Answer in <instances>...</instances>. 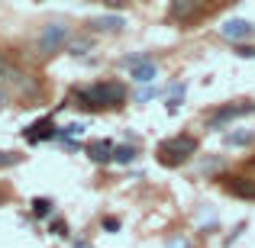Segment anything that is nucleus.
I'll use <instances>...</instances> for the list:
<instances>
[{
	"instance_id": "1",
	"label": "nucleus",
	"mask_w": 255,
	"mask_h": 248,
	"mask_svg": "<svg viewBox=\"0 0 255 248\" xmlns=\"http://www.w3.org/2000/svg\"><path fill=\"white\" fill-rule=\"evenodd\" d=\"M71 97L84 110H117V106L126 103V87L120 81H100V84H91V87H75Z\"/></svg>"
},
{
	"instance_id": "2",
	"label": "nucleus",
	"mask_w": 255,
	"mask_h": 248,
	"mask_svg": "<svg viewBox=\"0 0 255 248\" xmlns=\"http://www.w3.org/2000/svg\"><path fill=\"white\" fill-rule=\"evenodd\" d=\"M0 87L6 93H16V97H29V100L39 97V84L32 81V75L23 71L19 65H13L6 55H0Z\"/></svg>"
},
{
	"instance_id": "3",
	"label": "nucleus",
	"mask_w": 255,
	"mask_h": 248,
	"mask_svg": "<svg viewBox=\"0 0 255 248\" xmlns=\"http://www.w3.org/2000/svg\"><path fill=\"white\" fill-rule=\"evenodd\" d=\"M197 155V139L194 136H171L158 145V162L165 167H178Z\"/></svg>"
},
{
	"instance_id": "4",
	"label": "nucleus",
	"mask_w": 255,
	"mask_h": 248,
	"mask_svg": "<svg viewBox=\"0 0 255 248\" xmlns=\"http://www.w3.org/2000/svg\"><path fill=\"white\" fill-rule=\"evenodd\" d=\"M68 36H71V26L65 23V19H52V23H45L42 32H39V42H36L39 55H55V52L68 42Z\"/></svg>"
},
{
	"instance_id": "5",
	"label": "nucleus",
	"mask_w": 255,
	"mask_h": 248,
	"mask_svg": "<svg viewBox=\"0 0 255 248\" xmlns=\"http://www.w3.org/2000/svg\"><path fill=\"white\" fill-rule=\"evenodd\" d=\"M252 113H255V103H252V100L226 103V106H217L213 113H207V126H210V129H223L226 123H233V119H243V116H252Z\"/></svg>"
},
{
	"instance_id": "6",
	"label": "nucleus",
	"mask_w": 255,
	"mask_h": 248,
	"mask_svg": "<svg viewBox=\"0 0 255 248\" xmlns=\"http://www.w3.org/2000/svg\"><path fill=\"white\" fill-rule=\"evenodd\" d=\"M23 139H26L29 145H39V142H52V139H58V126H55V119H52V116L36 119L32 126H26V129H23Z\"/></svg>"
},
{
	"instance_id": "7",
	"label": "nucleus",
	"mask_w": 255,
	"mask_h": 248,
	"mask_svg": "<svg viewBox=\"0 0 255 248\" xmlns=\"http://www.w3.org/2000/svg\"><path fill=\"white\" fill-rule=\"evenodd\" d=\"M220 36L239 45L243 39L255 36V23H249V19H239V16H230V19H223V23H220Z\"/></svg>"
},
{
	"instance_id": "8",
	"label": "nucleus",
	"mask_w": 255,
	"mask_h": 248,
	"mask_svg": "<svg viewBox=\"0 0 255 248\" xmlns=\"http://www.w3.org/2000/svg\"><path fill=\"white\" fill-rule=\"evenodd\" d=\"M113 152H117V145H113L110 139H94V142L84 145V155L91 158L94 165H110L113 162Z\"/></svg>"
},
{
	"instance_id": "9",
	"label": "nucleus",
	"mask_w": 255,
	"mask_h": 248,
	"mask_svg": "<svg viewBox=\"0 0 255 248\" xmlns=\"http://www.w3.org/2000/svg\"><path fill=\"white\" fill-rule=\"evenodd\" d=\"M207 0H171V19H181V23H187V19H194L200 10H204Z\"/></svg>"
},
{
	"instance_id": "10",
	"label": "nucleus",
	"mask_w": 255,
	"mask_h": 248,
	"mask_svg": "<svg viewBox=\"0 0 255 248\" xmlns=\"http://www.w3.org/2000/svg\"><path fill=\"white\" fill-rule=\"evenodd\" d=\"M226 193L239 200H255V177H226Z\"/></svg>"
},
{
	"instance_id": "11",
	"label": "nucleus",
	"mask_w": 255,
	"mask_h": 248,
	"mask_svg": "<svg viewBox=\"0 0 255 248\" xmlns=\"http://www.w3.org/2000/svg\"><path fill=\"white\" fill-rule=\"evenodd\" d=\"M129 78H132V84H152L158 78V65L152 62V58H145V62H139V65L129 68Z\"/></svg>"
},
{
	"instance_id": "12",
	"label": "nucleus",
	"mask_w": 255,
	"mask_h": 248,
	"mask_svg": "<svg viewBox=\"0 0 255 248\" xmlns=\"http://www.w3.org/2000/svg\"><path fill=\"white\" fill-rule=\"evenodd\" d=\"M87 26H91L94 32H120L126 26V19L120 16V13H110V16H94Z\"/></svg>"
},
{
	"instance_id": "13",
	"label": "nucleus",
	"mask_w": 255,
	"mask_h": 248,
	"mask_svg": "<svg viewBox=\"0 0 255 248\" xmlns=\"http://www.w3.org/2000/svg\"><path fill=\"white\" fill-rule=\"evenodd\" d=\"M223 145L226 149H249V145H255V132L252 129H233L223 136Z\"/></svg>"
},
{
	"instance_id": "14",
	"label": "nucleus",
	"mask_w": 255,
	"mask_h": 248,
	"mask_svg": "<svg viewBox=\"0 0 255 248\" xmlns=\"http://www.w3.org/2000/svg\"><path fill=\"white\" fill-rule=\"evenodd\" d=\"M139 158V145H117V152H113V165H132Z\"/></svg>"
},
{
	"instance_id": "15",
	"label": "nucleus",
	"mask_w": 255,
	"mask_h": 248,
	"mask_svg": "<svg viewBox=\"0 0 255 248\" xmlns=\"http://www.w3.org/2000/svg\"><path fill=\"white\" fill-rule=\"evenodd\" d=\"M94 49V39L91 36H78V39H71V42H68V52H71V55H87V52H91Z\"/></svg>"
},
{
	"instance_id": "16",
	"label": "nucleus",
	"mask_w": 255,
	"mask_h": 248,
	"mask_svg": "<svg viewBox=\"0 0 255 248\" xmlns=\"http://www.w3.org/2000/svg\"><path fill=\"white\" fill-rule=\"evenodd\" d=\"M29 206H32V216H39V219H45V216H52V213H55V203H52V200H45V197H36Z\"/></svg>"
},
{
	"instance_id": "17",
	"label": "nucleus",
	"mask_w": 255,
	"mask_h": 248,
	"mask_svg": "<svg viewBox=\"0 0 255 248\" xmlns=\"http://www.w3.org/2000/svg\"><path fill=\"white\" fill-rule=\"evenodd\" d=\"M84 132V123H68V126H62L58 129V139L55 142H68V139H78Z\"/></svg>"
},
{
	"instance_id": "18",
	"label": "nucleus",
	"mask_w": 255,
	"mask_h": 248,
	"mask_svg": "<svg viewBox=\"0 0 255 248\" xmlns=\"http://www.w3.org/2000/svg\"><path fill=\"white\" fill-rule=\"evenodd\" d=\"M223 171V162H220V158H207L204 165H200V174H204V177H213V174H220Z\"/></svg>"
},
{
	"instance_id": "19",
	"label": "nucleus",
	"mask_w": 255,
	"mask_h": 248,
	"mask_svg": "<svg viewBox=\"0 0 255 248\" xmlns=\"http://www.w3.org/2000/svg\"><path fill=\"white\" fill-rule=\"evenodd\" d=\"M165 248H194V242L184 236V232H174L168 242H165Z\"/></svg>"
},
{
	"instance_id": "20",
	"label": "nucleus",
	"mask_w": 255,
	"mask_h": 248,
	"mask_svg": "<svg viewBox=\"0 0 255 248\" xmlns=\"http://www.w3.org/2000/svg\"><path fill=\"white\" fill-rule=\"evenodd\" d=\"M184 90H187L184 81H181V84H171L168 87V100H178V103H181V100H184Z\"/></svg>"
},
{
	"instance_id": "21",
	"label": "nucleus",
	"mask_w": 255,
	"mask_h": 248,
	"mask_svg": "<svg viewBox=\"0 0 255 248\" xmlns=\"http://www.w3.org/2000/svg\"><path fill=\"white\" fill-rule=\"evenodd\" d=\"M10 165H19V155L16 152H0V167H10Z\"/></svg>"
},
{
	"instance_id": "22",
	"label": "nucleus",
	"mask_w": 255,
	"mask_h": 248,
	"mask_svg": "<svg viewBox=\"0 0 255 248\" xmlns=\"http://www.w3.org/2000/svg\"><path fill=\"white\" fill-rule=\"evenodd\" d=\"M155 93H158V90H155V87H142V90H139V93H136V100H139V103H149V100H152V97H155Z\"/></svg>"
},
{
	"instance_id": "23",
	"label": "nucleus",
	"mask_w": 255,
	"mask_h": 248,
	"mask_svg": "<svg viewBox=\"0 0 255 248\" xmlns=\"http://www.w3.org/2000/svg\"><path fill=\"white\" fill-rule=\"evenodd\" d=\"M100 226H104L107 232H120V219L117 216H104V223H100Z\"/></svg>"
},
{
	"instance_id": "24",
	"label": "nucleus",
	"mask_w": 255,
	"mask_h": 248,
	"mask_svg": "<svg viewBox=\"0 0 255 248\" xmlns=\"http://www.w3.org/2000/svg\"><path fill=\"white\" fill-rule=\"evenodd\" d=\"M236 55L239 58H255V45H236Z\"/></svg>"
},
{
	"instance_id": "25",
	"label": "nucleus",
	"mask_w": 255,
	"mask_h": 248,
	"mask_svg": "<svg viewBox=\"0 0 255 248\" xmlns=\"http://www.w3.org/2000/svg\"><path fill=\"white\" fill-rule=\"evenodd\" d=\"M52 232H55V236H62V239H65V236H68V226H65L62 219H55V223H52Z\"/></svg>"
},
{
	"instance_id": "26",
	"label": "nucleus",
	"mask_w": 255,
	"mask_h": 248,
	"mask_svg": "<svg viewBox=\"0 0 255 248\" xmlns=\"http://www.w3.org/2000/svg\"><path fill=\"white\" fill-rule=\"evenodd\" d=\"M104 3H107V6H126L129 0H104Z\"/></svg>"
},
{
	"instance_id": "27",
	"label": "nucleus",
	"mask_w": 255,
	"mask_h": 248,
	"mask_svg": "<svg viewBox=\"0 0 255 248\" xmlns=\"http://www.w3.org/2000/svg\"><path fill=\"white\" fill-rule=\"evenodd\" d=\"M3 93H6V90H3V87H0V103H3Z\"/></svg>"
}]
</instances>
